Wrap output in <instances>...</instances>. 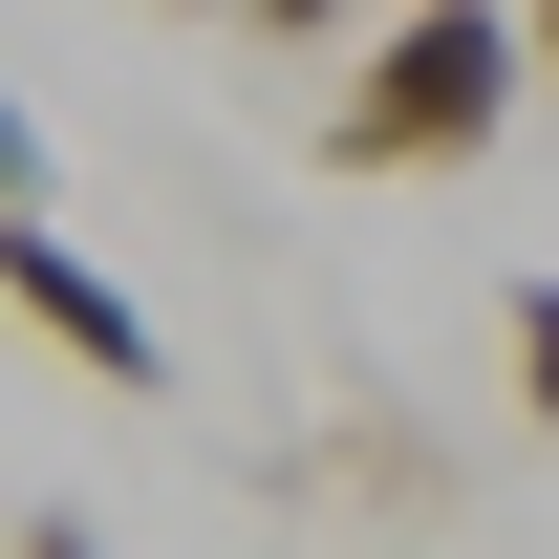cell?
<instances>
[{
	"label": "cell",
	"mask_w": 559,
	"mask_h": 559,
	"mask_svg": "<svg viewBox=\"0 0 559 559\" xmlns=\"http://www.w3.org/2000/svg\"><path fill=\"white\" fill-rule=\"evenodd\" d=\"M495 22H516V86H559V0H495Z\"/></svg>",
	"instance_id": "obj_6"
},
{
	"label": "cell",
	"mask_w": 559,
	"mask_h": 559,
	"mask_svg": "<svg viewBox=\"0 0 559 559\" xmlns=\"http://www.w3.org/2000/svg\"><path fill=\"white\" fill-rule=\"evenodd\" d=\"M0 215H44V108L0 86Z\"/></svg>",
	"instance_id": "obj_4"
},
{
	"label": "cell",
	"mask_w": 559,
	"mask_h": 559,
	"mask_svg": "<svg viewBox=\"0 0 559 559\" xmlns=\"http://www.w3.org/2000/svg\"><path fill=\"white\" fill-rule=\"evenodd\" d=\"M495 130H516V22L495 0H409L366 44V86L323 108V173H474Z\"/></svg>",
	"instance_id": "obj_1"
},
{
	"label": "cell",
	"mask_w": 559,
	"mask_h": 559,
	"mask_svg": "<svg viewBox=\"0 0 559 559\" xmlns=\"http://www.w3.org/2000/svg\"><path fill=\"white\" fill-rule=\"evenodd\" d=\"M0 559H108V538H86V516H66V495H44V516H22V538H0Z\"/></svg>",
	"instance_id": "obj_7"
},
{
	"label": "cell",
	"mask_w": 559,
	"mask_h": 559,
	"mask_svg": "<svg viewBox=\"0 0 559 559\" xmlns=\"http://www.w3.org/2000/svg\"><path fill=\"white\" fill-rule=\"evenodd\" d=\"M0 301H22V323H44V345L86 366V388H108V409H173V345H151V301L108 259H86L66 215H0Z\"/></svg>",
	"instance_id": "obj_2"
},
{
	"label": "cell",
	"mask_w": 559,
	"mask_h": 559,
	"mask_svg": "<svg viewBox=\"0 0 559 559\" xmlns=\"http://www.w3.org/2000/svg\"><path fill=\"white\" fill-rule=\"evenodd\" d=\"M495 345H516V430H559V280H516V301H495Z\"/></svg>",
	"instance_id": "obj_3"
},
{
	"label": "cell",
	"mask_w": 559,
	"mask_h": 559,
	"mask_svg": "<svg viewBox=\"0 0 559 559\" xmlns=\"http://www.w3.org/2000/svg\"><path fill=\"white\" fill-rule=\"evenodd\" d=\"M215 22H259V44H345V0H215Z\"/></svg>",
	"instance_id": "obj_5"
}]
</instances>
